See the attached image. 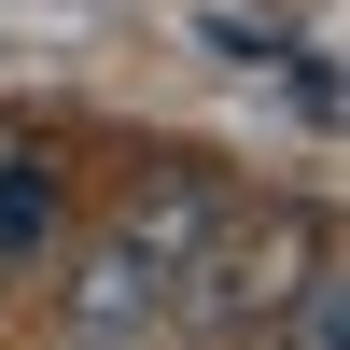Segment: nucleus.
Instances as JSON below:
<instances>
[{
  "label": "nucleus",
  "mask_w": 350,
  "mask_h": 350,
  "mask_svg": "<svg viewBox=\"0 0 350 350\" xmlns=\"http://www.w3.org/2000/svg\"><path fill=\"white\" fill-rule=\"evenodd\" d=\"M168 323V267H140L126 239H98L70 267V336H154Z\"/></svg>",
  "instance_id": "1"
},
{
  "label": "nucleus",
  "mask_w": 350,
  "mask_h": 350,
  "mask_svg": "<svg viewBox=\"0 0 350 350\" xmlns=\"http://www.w3.org/2000/svg\"><path fill=\"white\" fill-rule=\"evenodd\" d=\"M56 224H70V196H56L42 154H0V267H28V252H56Z\"/></svg>",
  "instance_id": "2"
},
{
  "label": "nucleus",
  "mask_w": 350,
  "mask_h": 350,
  "mask_svg": "<svg viewBox=\"0 0 350 350\" xmlns=\"http://www.w3.org/2000/svg\"><path fill=\"white\" fill-rule=\"evenodd\" d=\"M211 42H224V56H280L295 28H280V14H252V0H224V14H211Z\"/></svg>",
  "instance_id": "3"
}]
</instances>
